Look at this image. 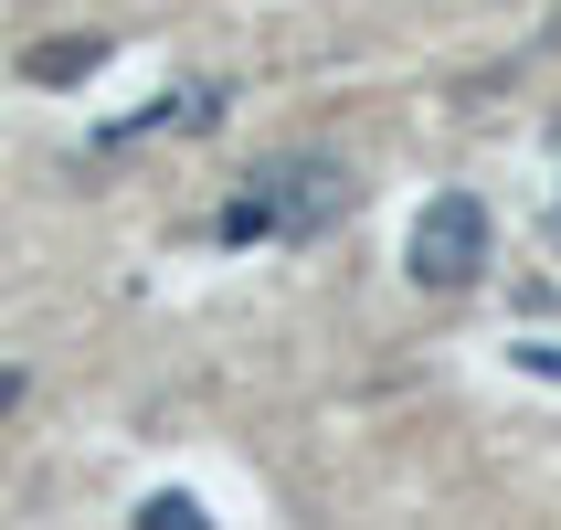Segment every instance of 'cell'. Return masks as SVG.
<instances>
[{"mask_svg":"<svg viewBox=\"0 0 561 530\" xmlns=\"http://www.w3.org/2000/svg\"><path fill=\"white\" fill-rule=\"evenodd\" d=\"M403 266H413V286H424V297L477 286V266H488V202H477V191H435V202L413 213Z\"/></svg>","mask_w":561,"mask_h":530,"instance_id":"1","label":"cell"},{"mask_svg":"<svg viewBox=\"0 0 561 530\" xmlns=\"http://www.w3.org/2000/svg\"><path fill=\"white\" fill-rule=\"evenodd\" d=\"M254 202L276 213V234H329V223L360 202V181H350L340 159H265V170H254Z\"/></svg>","mask_w":561,"mask_h":530,"instance_id":"2","label":"cell"},{"mask_svg":"<svg viewBox=\"0 0 561 530\" xmlns=\"http://www.w3.org/2000/svg\"><path fill=\"white\" fill-rule=\"evenodd\" d=\"M95 64H106V43H95V32H75V43H32L22 75H32V86H85Z\"/></svg>","mask_w":561,"mask_h":530,"instance_id":"3","label":"cell"},{"mask_svg":"<svg viewBox=\"0 0 561 530\" xmlns=\"http://www.w3.org/2000/svg\"><path fill=\"white\" fill-rule=\"evenodd\" d=\"M138 530H202V499L191 488H159V499H138Z\"/></svg>","mask_w":561,"mask_h":530,"instance_id":"4","label":"cell"},{"mask_svg":"<svg viewBox=\"0 0 561 530\" xmlns=\"http://www.w3.org/2000/svg\"><path fill=\"white\" fill-rule=\"evenodd\" d=\"M254 234H276V213H265L254 191H244V202H222V245H254Z\"/></svg>","mask_w":561,"mask_h":530,"instance_id":"5","label":"cell"},{"mask_svg":"<svg viewBox=\"0 0 561 530\" xmlns=\"http://www.w3.org/2000/svg\"><path fill=\"white\" fill-rule=\"evenodd\" d=\"M519 361H530V372H561V350H551V340H519Z\"/></svg>","mask_w":561,"mask_h":530,"instance_id":"6","label":"cell"},{"mask_svg":"<svg viewBox=\"0 0 561 530\" xmlns=\"http://www.w3.org/2000/svg\"><path fill=\"white\" fill-rule=\"evenodd\" d=\"M11 404H22V372H0V414H11Z\"/></svg>","mask_w":561,"mask_h":530,"instance_id":"7","label":"cell"}]
</instances>
